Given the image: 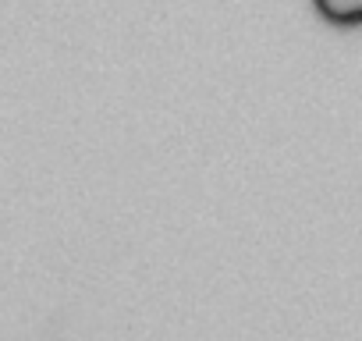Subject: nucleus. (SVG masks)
<instances>
[{
	"mask_svg": "<svg viewBox=\"0 0 362 341\" xmlns=\"http://www.w3.org/2000/svg\"><path fill=\"white\" fill-rule=\"evenodd\" d=\"M313 8L323 22L337 29H358L362 25V0H313Z\"/></svg>",
	"mask_w": 362,
	"mask_h": 341,
	"instance_id": "nucleus-1",
	"label": "nucleus"
}]
</instances>
